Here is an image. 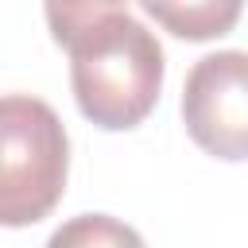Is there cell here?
I'll return each instance as SVG.
<instances>
[{
  "mask_svg": "<svg viewBox=\"0 0 248 248\" xmlns=\"http://www.w3.org/2000/svg\"><path fill=\"white\" fill-rule=\"evenodd\" d=\"M54 43L70 50V85L85 120L136 128L163 89V46L124 4H46Z\"/></svg>",
  "mask_w": 248,
  "mask_h": 248,
  "instance_id": "obj_1",
  "label": "cell"
},
{
  "mask_svg": "<svg viewBox=\"0 0 248 248\" xmlns=\"http://www.w3.org/2000/svg\"><path fill=\"white\" fill-rule=\"evenodd\" d=\"M70 140L58 112L23 93L0 101V221L8 229L43 221L62 190Z\"/></svg>",
  "mask_w": 248,
  "mask_h": 248,
  "instance_id": "obj_2",
  "label": "cell"
},
{
  "mask_svg": "<svg viewBox=\"0 0 248 248\" xmlns=\"http://www.w3.org/2000/svg\"><path fill=\"white\" fill-rule=\"evenodd\" d=\"M182 120L202 151L248 159V50H217L190 66Z\"/></svg>",
  "mask_w": 248,
  "mask_h": 248,
  "instance_id": "obj_3",
  "label": "cell"
},
{
  "mask_svg": "<svg viewBox=\"0 0 248 248\" xmlns=\"http://www.w3.org/2000/svg\"><path fill=\"white\" fill-rule=\"evenodd\" d=\"M143 12L167 23L178 39H213L225 35L240 19L236 0H202V4H163V0H143Z\"/></svg>",
  "mask_w": 248,
  "mask_h": 248,
  "instance_id": "obj_4",
  "label": "cell"
},
{
  "mask_svg": "<svg viewBox=\"0 0 248 248\" xmlns=\"http://www.w3.org/2000/svg\"><path fill=\"white\" fill-rule=\"evenodd\" d=\"M46 248H147V244L132 225L108 213H78L50 232Z\"/></svg>",
  "mask_w": 248,
  "mask_h": 248,
  "instance_id": "obj_5",
  "label": "cell"
}]
</instances>
